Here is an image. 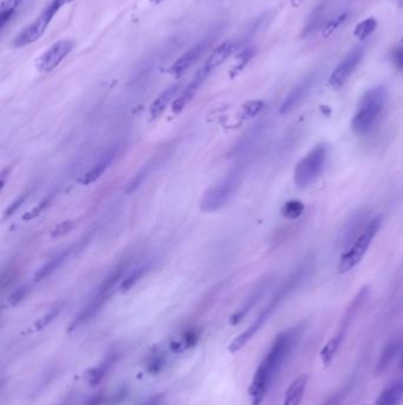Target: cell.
Listing matches in <instances>:
<instances>
[{"instance_id":"cell-1","label":"cell","mask_w":403,"mask_h":405,"mask_svg":"<svg viewBox=\"0 0 403 405\" xmlns=\"http://www.w3.org/2000/svg\"><path fill=\"white\" fill-rule=\"evenodd\" d=\"M303 332L304 327L297 325L283 331L274 338L272 345L257 367L252 383L248 388L251 404L261 405L274 377L277 376L278 371L285 363L286 358L292 353L294 347L297 346Z\"/></svg>"},{"instance_id":"cell-2","label":"cell","mask_w":403,"mask_h":405,"mask_svg":"<svg viewBox=\"0 0 403 405\" xmlns=\"http://www.w3.org/2000/svg\"><path fill=\"white\" fill-rule=\"evenodd\" d=\"M312 270H314V258H311V256L304 258L299 264L294 267V270L291 271V274L284 280V282L281 283V287L278 288L269 302L266 304L264 309H261V312L258 314L256 320L253 321L246 331L239 334L231 342V345L228 346V350L231 353H237L238 351L241 350L258 333V331L264 326L266 321L269 320L273 313L277 311L278 307L287 298H290L294 291L302 287L303 283L310 278Z\"/></svg>"},{"instance_id":"cell-3","label":"cell","mask_w":403,"mask_h":405,"mask_svg":"<svg viewBox=\"0 0 403 405\" xmlns=\"http://www.w3.org/2000/svg\"><path fill=\"white\" fill-rule=\"evenodd\" d=\"M388 101V93L384 85H376L367 90L357 105L356 112L351 118V129L360 136L370 134L382 116Z\"/></svg>"},{"instance_id":"cell-4","label":"cell","mask_w":403,"mask_h":405,"mask_svg":"<svg viewBox=\"0 0 403 405\" xmlns=\"http://www.w3.org/2000/svg\"><path fill=\"white\" fill-rule=\"evenodd\" d=\"M244 178V166L239 165L221 178L217 184L210 186L204 194L200 209L205 212H215L225 207L239 190Z\"/></svg>"},{"instance_id":"cell-5","label":"cell","mask_w":403,"mask_h":405,"mask_svg":"<svg viewBox=\"0 0 403 405\" xmlns=\"http://www.w3.org/2000/svg\"><path fill=\"white\" fill-rule=\"evenodd\" d=\"M369 287H367V286L362 287L356 295L353 296L351 302L349 304L348 307L345 309V315L340 320L336 333L334 334V337L324 345L323 349L320 351V355H320L324 367H328L331 364L334 358H335V355H337L340 347L342 346V344L345 342V337H347L350 326L353 324V319L360 313L363 304H366L367 300L369 298Z\"/></svg>"},{"instance_id":"cell-6","label":"cell","mask_w":403,"mask_h":405,"mask_svg":"<svg viewBox=\"0 0 403 405\" xmlns=\"http://www.w3.org/2000/svg\"><path fill=\"white\" fill-rule=\"evenodd\" d=\"M382 216L371 218L367 224L364 230L361 232V235L357 237L356 240L342 253L340 263H338V273L340 274L349 273L350 270L356 268L361 263L362 260L366 258L370 245L382 227Z\"/></svg>"},{"instance_id":"cell-7","label":"cell","mask_w":403,"mask_h":405,"mask_svg":"<svg viewBox=\"0 0 403 405\" xmlns=\"http://www.w3.org/2000/svg\"><path fill=\"white\" fill-rule=\"evenodd\" d=\"M328 145L320 143L297 163L294 171V182L298 189H307L323 174L328 160Z\"/></svg>"},{"instance_id":"cell-8","label":"cell","mask_w":403,"mask_h":405,"mask_svg":"<svg viewBox=\"0 0 403 405\" xmlns=\"http://www.w3.org/2000/svg\"><path fill=\"white\" fill-rule=\"evenodd\" d=\"M61 9L62 8L56 3L55 0H51L44 11L39 14V17H37V19L32 21L29 25L25 26L16 36V39L13 41V45L16 48H24L32 44V43L37 42L38 39L45 34L51 21Z\"/></svg>"},{"instance_id":"cell-9","label":"cell","mask_w":403,"mask_h":405,"mask_svg":"<svg viewBox=\"0 0 403 405\" xmlns=\"http://www.w3.org/2000/svg\"><path fill=\"white\" fill-rule=\"evenodd\" d=\"M363 59V48H353L345 56V59L340 61L331 75L329 77V85L332 88L338 89L348 82L349 79L353 76V72L356 70L358 64L361 63Z\"/></svg>"},{"instance_id":"cell-10","label":"cell","mask_w":403,"mask_h":405,"mask_svg":"<svg viewBox=\"0 0 403 405\" xmlns=\"http://www.w3.org/2000/svg\"><path fill=\"white\" fill-rule=\"evenodd\" d=\"M72 48H74V43L69 39L58 41L55 44H52L37 59L36 67H37L38 72H43V74L52 72L72 52Z\"/></svg>"},{"instance_id":"cell-11","label":"cell","mask_w":403,"mask_h":405,"mask_svg":"<svg viewBox=\"0 0 403 405\" xmlns=\"http://www.w3.org/2000/svg\"><path fill=\"white\" fill-rule=\"evenodd\" d=\"M213 37L215 36H208L206 39H202V42L197 43L193 48L186 51L180 59H177L169 69V72L173 76L179 79L186 74L187 70H189V68L193 67L194 64L197 63V61L202 59V56L206 52L207 49L212 45V43L215 41Z\"/></svg>"},{"instance_id":"cell-12","label":"cell","mask_w":403,"mask_h":405,"mask_svg":"<svg viewBox=\"0 0 403 405\" xmlns=\"http://www.w3.org/2000/svg\"><path fill=\"white\" fill-rule=\"evenodd\" d=\"M121 151V145L115 144L107 148L101 156L97 159L96 163L85 172L80 179V185H90L97 182L103 174L108 171L113 161L116 160Z\"/></svg>"},{"instance_id":"cell-13","label":"cell","mask_w":403,"mask_h":405,"mask_svg":"<svg viewBox=\"0 0 403 405\" xmlns=\"http://www.w3.org/2000/svg\"><path fill=\"white\" fill-rule=\"evenodd\" d=\"M113 294H107V293H102V291H97L91 299L89 300L87 304L83 306V309H80L78 314L76 315L75 319L72 320V324L69 326V332H74L77 329H80L82 326L88 324L89 321L96 317L97 314L100 313L105 304L108 302L110 296Z\"/></svg>"},{"instance_id":"cell-14","label":"cell","mask_w":403,"mask_h":405,"mask_svg":"<svg viewBox=\"0 0 403 405\" xmlns=\"http://www.w3.org/2000/svg\"><path fill=\"white\" fill-rule=\"evenodd\" d=\"M271 282H272V279H271L270 276H266V278H264V279L258 282L256 287L253 288V291L250 293L248 299L245 300L244 304H241V307H240V309L232 315L231 319H230L231 325H238L239 322L243 321V319L248 315L250 311H251V309H252L253 307L261 301V298L265 295V293L269 289Z\"/></svg>"},{"instance_id":"cell-15","label":"cell","mask_w":403,"mask_h":405,"mask_svg":"<svg viewBox=\"0 0 403 405\" xmlns=\"http://www.w3.org/2000/svg\"><path fill=\"white\" fill-rule=\"evenodd\" d=\"M368 216L364 211H358L345 224V228L340 231V247L345 251L349 245H351L357 237L361 235V232L366 228L369 222Z\"/></svg>"},{"instance_id":"cell-16","label":"cell","mask_w":403,"mask_h":405,"mask_svg":"<svg viewBox=\"0 0 403 405\" xmlns=\"http://www.w3.org/2000/svg\"><path fill=\"white\" fill-rule=\"evenodd\" d=\"M315 82L316 75L312 74V75L305 77L299 85H296L283 102L281 110H281V114H286V113H289L298 105H301L307 98V95L310 94Z\"/></svg>"},{"instance_id":"cell-17","label":"cell","mask_w":403,"mask_h":405,"mask_svg":"<svg viewBox=\"0 0 403 405\" xmlns=\"http://www.w3.org/2000/svg\"><path fill=\"white\" fill-rule=\"evenodd\" d=\"M237 48H238V43L235 41H226L221 43L219 47L215 48V50L210 52L206 63L204 64L199 70L204 72L206 76H210L217 68L220 67L230 59V56L237 50Z\"/></svg>"},{"instance_id":"cell-18","label":"cell","mask_w":403,"mask_h":405,"mask_svg":"<svg viewBox=\"0 0 403 405\" xmlns=\"http://www.w3.org/2000/svg\"><path fill=\"white\" fill-rule=\"evenodd\" d=\"M77 249H78V245H70V247L65 248V249L62 250V251H59V253L54 255V256H52L45 264H43V266L34 273V281H36V282H41L43 280L47 279L49 276H51V275L54 274L55 271H57L61 267L63 266L64 263H65L69 258H72L74 251Z\"/></svg>"},{"instance_id":"cell-19","label":"cell","mask_w":403,"mask_h":405,"mask_svg":"<svg viewBox=\"0 0 403 405\" xmlns=\"http://www.w3.org/2000/svg\"><path fill=\"white\" fill-rule=\"evenodd\" d=\"M207 76L205 74H202L200 70L195 74L192 82L186 87L182 93L174 100L173 102L172 110L173 113L179 114L182 110H185L186 106L188 105L189 102L193 100V97L197 95V90L200 89L202 83L206 81Z\"/></svg>"},{"instance_id":"cell-20","label":"cell","mask_w":403,"mask_h":405,"mask_svg":"<svg viewBox=\"0 0 403 405\" xmlns=\"http://www.w3.org/2000/svg\"><path fill=\"white\" fill-rule=\"evenodd\" d=\"M181 83H175L171 85L167 89H164L159 96L156 97L155 101L151 103V110H149V118L151 121L157 120V118L164 114V110H167L169 103L175 98L177 93L180 92Z\"/></svg>"},{"instance_id":"cell-21","label":"cell","mask_w":403,"mask_h":405,"mask_svg":"<svg viewBox=\"0 0 403 405\" xmlns=\"http://www.w3.org/2000/svg\"><path fill=\"white\" fill-rule=\"evenodd\" d=\"M161 161H162V156L157 154V156H154L153 159L143 165L142 167L135 174L134 177L131 178V180L127 184L126 194H131L135 191L139 190L143 183L146 182L148 178L151 177V174L157 169V166L161 164Z\"/></svg>"},{"instance_id":"cell-22","label":"cell","mask_w":403,"mask_h":405,"mask_svg":"<svg viewBox=\"0 0 403 405\" xmlns=\"http://www.w3.org/2000/svg\"><path fill=\"white\" fill-rule=\"evenodd\" d=\"M153 267H154V261L153 260L151 261L143 262L139 266L135 267L131 273H128L124 276L122 282L118 286L120 287V291L121 293H127V291L133 289L153 269Z\"/></svg>"},{"instance_id":"cell-23","label":"cell","mask_w":403,"mask_h":405,"mask_svg":"<svg viewBox=\"0 0 403 405\" xmlns=\"http://www.w3.org/2000/svg\"><path fill=\"white\" fill-rule=\"evenodd\" d=\"M403 401V380H397L386 386L374 405H400Z\"/></svg>"},{"instance_id":"cell-24","label":"cell","mask_w":403,"mask_h":405,"mask_svg":"<svg viewBox=\"0 0 403 405\" xmlns=\"http://www.w3.org/2000/svg\"><path fill=\"white\" fill-rule=\"evenodd\" d=\"M265 131V126L264 125H257V126H253L252 129H250V131L246 133V134L239 140V143L235 145V149H233V153H235V156H244L246 153L250 152L251 149H252L254 146H256L257 143L259 141V139L261 138V135L264 134Z\"/></svg>"},{"instance_id":"cell-25","label":"cell","mask_w":403,"mask_h":405,"mask_svg":"<svg viewBox=\"0 0 403 405\" xmlns=\"http://www.w3.org/2000/svg\"><path fill=\"white\" fill-rule=\"evenodd\" d=\"M307 385V375L297 377L287 388L283 405H301Z\"/></svg>"},{"instance_id":"cell-26","label":"cell","mask_w":403,"mask_h":405,"mask_svg":"<svg viewBox=\"0 0 403 405\" xmlns=\"http://www.w3.org/2000/svg\"><path fill=\"white\" fill-rule=\"evenodd\" d=\"M118 358L116 353H110V355L105 357L102 363L98 364L96 367L90 368L87 372L89 384L91 385V386H96V385L100 384L103 378L107 376V373L110 371V368L113 366V364L116 363Z\"/></svg>"},{"instance_id":"cell-27","label":"cell","mask_w":403,"mask_h":405,"mask_svg":"<svg viewBox=\"0 0 403 405\" xmlns=\"http://www.w3.org/2000/svg\"><path fill=\"white\" fill-rule=\"evenodd\" d=\"M199 338H200V333L197 331H194V329L187 331L185 333H182L175 339H173L171 344H169V350L173 353H177V355L184 353L186 351L190 350L192 347L197 345Z\"/></svg>"},{"instance_id":"cell-28","label":"cell","mask_w":403,"mask_h":405,"mask_svg":"<svg viewBox=\"0 0 403 405\" xmlns=\"http://www.w3.org/2000/svg\"><path fill=\"white\" fill-rule=\"evenodd\" d=\"M400 347H401V342H391L383 349L382 353L380 355L376 364V373H381L391 365L396 355L399 353Z\"/></svg>"},{"instance_id":"cell-29","label":"cell","mask_w":403,"mask_h":405,"mask_svg":"<svg viewBox=\"0 0 403 405\" xmlns=\"http://www.w3.org/2000/svg\"><path fill=\"white\" fill-rule=\"evenodd\" d=\"M64 306H65L64 302H59V304L54 306L49 312L45 313L43 317L34 321L32 331L34 332H41L43 329H47V326H50L61 315V313L64 309Z\"/></svg>"},{"instance_id":"cell-30","label":"cell","mask_w":403,"mask_h":405,"mask_svg":"<svg viewBox=\"0 0 403 405\" xmlns=\"http://www.w3.org/2000/svg\"><path fill=\"white\" fill-rule=\"evenodd\" d=\"M58 194V189H55L54 191H51L50 194L45 196L44 198L38 202V205L31 210V211L26 212L25 215L23 216V220H36L37 217L42 215L43 212L47 211V209L50 207L51 204L54 202L56 196Z\"/></svg>"},{"instance_id":"cell-31","label":"cell","mask_w":403,"mask_h":405,"mask_svg":"<svg viewBox=\"0 0 403 405\" xmlns=\"http://www.w3.org/2000/svg\"><path fill=\"white\" fill-rule=\"evenodd\" d=\"M376 28H378L376 18H367L364 21H360L353 29V37H356L358 41H366L369 36L374 34Z\"/></svg>"},{"instance_id":"cell-32","label":"cell","mask_w":403,"mask_h":405,"mask_svg":"<svg viewBox=\"0 0 403 405\" xmlns=\"http://www.w3.org/2000/svg\"><path fill=\"white\" fill-rule=\"evenodd\" d=\"M304 210H305V205L298 199L287 200L284 202V205L281 209V215L284 216L286 220H298Z\"/></svg>"},{"instance_id":"cell-33","label":"cell","mask_w":403,"mask_h":405,"mask_svg":"<svg viewBox=\"0 0 403 405\" xmlns=\"http://www.w3.org/2000/svg\"><path fill=\"white\" fill-rule=\"evenodd\" d=\"M349 13L342 12L332 18L330 21H327L322 28V37L323 39H330L332 34L336 32L337 30L340 29V26L345 24V21H348Z\"/></svg>"},{"instance_id":"cell-34","label":"cell","mask_w":403,"mask_h":405,"mask_svg":"<svg viewBox=\"0 0 403 405\" xmlns=\"http://www.w3.org/2000/svg\"><path fill=\"white\" fill-rule=\"evenodd\" d=\"M164 366H166V357L160 352L151 353L146 363V370L151 375H157L164 370Z\"/></svg>"},{"instance_id":"cell-35","label":"cell","mask_w":403,"mask_h":405,"mask_svg":"<svg viewBox=\"0 0 403 405\" xmlns=\"http://www.w3.org/2000/svg\"><path fill=\"white\" fill-rule=\"evenodd\" d=\"M21 1L23 0H5L4 3L1 4V10H0V26L1 28H4L6 23L11 19L13 13L21 5Z\"/></svg>"},{"instance_id":"cell-36","label":"cell","mask_w":403,"mask_h":405,"mask_svg":"<svg viewBox=\"0 0 403 405\" xmlns=\"http://www.w3.org/2000/svg\"><path fill=\"white\" fill-rule=\"evenodd\" d=\"M265 108V102L261 100H253L248 101L243 106L241 116L244 118H253L261 114Z\"/></svg>"},{"instance_id":"cell-37","label":"cell","mask_w":403,"mask_h":405,"mask_svg":"<svg viewBox=\"0 0 403 405\" xmlns=\"http://www.w3.org/2000/svg\"><path fill=\"white\" fill-rule=\"evenodd\" d=\"M32 192H34L32 190L24 191L18 198L14 199V200L11 202V205L5 210L4 218H8L10 216H12L13 214H16V212L24 205V202L29 199V197L32 194Z\"/></svg>"},{"instance_id":"cell-38","label":"cell","mask_w":403,"mask_h":405,"mask_svg":"<svg viewBox=\"0 0 403 405\" xmlns=\"http://www.w3.org/2000/svg\"><path fill=\"white\" fill-rule=\"evenodd\" d=\"M30 291H31L30 286H21V287L16 289V291H13L12 294L9 296V299H8V302H9L10 306L14 307V306H17V304L23 302V301L30 295Z\"/></svg>"},{"instance_id":"cell-39","label":"cell","mask_w":403,"mask_h":405,"mask_svg":"<svg viewBox=\"0 0 403 405\" xmlns=\"http://www.w3.org/2000/svg\"><path fill=\"white\" fill-rule=\"evenodd\" d=\"M76 223L74 220H64L62 223L57 224L55 228L52 229L50 232L51 237L58 238V237L65 236L67 233L72 231L75 228Z\"/></svg>"},{"instance_id":"cell-40","label":"cell","mask_w":403,"mask_h":405,"mask_svg":"<svg viewBox=\"0 0 403 405\" xmlns=\"http://www.w3.org/2000/svg\"><path fill=\"white\" fill-rule=\"evenodd\" d=\"M391 59L395 67L403 72V45L395 48L391 54Z\"/></svg>"},{"instance_id":"cell-41","label":"cell","mask_w":403,"mask_h":405,"mask_svg":"<svg viewBox=\"0 0 403 405\" xmlns=\"http://www.w3.org/2000/svg\"><path fill=\"white\" fill-rule=\"evenodd\" d=\"M345 390H340L338 393H335V395H332V396L329 397L327 401L324 402L323 404L322 405H340V402L342 399L345 398Z\"/></svg>"},{"instance_id":"cell-42","label":"cell","mask_w":403,"mask_h":405,"mask_svg":"<svg viewBox=\"0 0 403 405\" xmlns=\"http://www.w3.org/2000/svg\"><path fill=\"white\" fill-rule=\"evenodd\" d=\"M164 395H155V396L148 398L142 405H164Z\"/></svg>"},{"instance_id":"cell-43","label":"cell","mask_w":403,"mask_h":405,"mask_svg":"<svg viewBox=\"0 0 403 405\" xmlns=\"http://www.w3.org/2000/svg\"><path fill=\"white\" fill-rule=\"evenodd\" d=\"M10 172H11V169L8 167V169H5L3 171V174H1V189H4V186L6 185V183H8V178L10 177Z\"/></svg>"},{"instance_id":"cell-44","label":"cell","mask_w":403,"mask_h":405,"mask_svg":"<svg viewBox=\"0 0 403 405\" xmlns=\"http://www.w3.org/2000/svg\"><path fill=\"white\" fill-rule=\"evenodd\" d=\"M304 1H305V0H290V4L292 8L297 9V8H299V6H301V5L304 3Z\"/></svg>"},{"instance_id":"cell-45","label":"cell","mask_w":403,"mask_h":405,"mask_svg":"<svg viewBox=\"0 0 403 405\" xmlns=\"http://www.w3.org/2000/svg\"><path fill=\"white\" fill-rule=\"evenodd\" d=\"M149 1H151V4L159 5L164 3V0H149Z\"/></svg>"},{"instance_id":"cell-46","label":"cell","mask_w":403,"mask_h":405,"mask_svg":"<svg viewBox=\"0 0 403 405\" xmlns=\"http://www.w3.org/2000/svg\"><path fill=\"white\" fill-rule=\"evenodd\" d=\"M401 366H402V368H403V358H402V362H401Z\"/></svg>"}]
</instances>
